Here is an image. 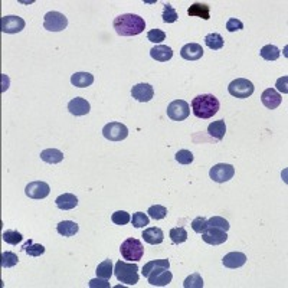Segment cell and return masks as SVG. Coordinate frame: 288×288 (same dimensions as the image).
Returning a JSON list of instances; mask_svg holds the SVG:
<instances>
[{"label":"cell","mask_w":288,"mask_h":288,"mask_svg":"<svg viewBox=\"0 0 288 288\" xmlns=\"http://www.w3.org/2000/svg\"><path fill=\"white\" fill-rule=\"evenodd\" d=\"M169 260H155L143 266V275L149 280L153 287H166L172 283L173 274L169 271Z\"/></svg>","instance_id":"1"},{"label":"cell","mask_w":288,"mask_h":288,"mask_svg":"<svg viewBox=\"0 0 288 288\" xmlns=\"http://www.w3.org/2000/svg\"><path fill=\"white\" fill-rule=\"evenodd\" d=\"M112 26L120 36H135L146 29V22L138 15L124 13L114 19Z\"/></svg>","instance_id":"2"},{"label":"cell","mask_w":288,"mask_h":288,"mask_svg":"<svg viewBox=\"0 0 288 288\" xmlns=\"http://www.w3.org/2000/svg\"><path fill=\"white\" fill-rule=\"evenodd\" d=\"M192 110L198 118L208 120L219 110V100L212 94H202L192 100Z\"/></svg>","instance_id":"3"},{"label":"cell","mask_w":288,"mask_h":288,"mask_svg":"<svg viewBox=\"0 0 288 288\" xmlns=\"http://www.w3.org/2000/svg\"><path fill=\"white\" fill-rule=\"evenodd\" d=\"M114 275L120 283L126 286H135L138 283V266L133 262L120 260L114 265Z\"/></svg>","instance_id":"4"},{"label":"cell","mask_w":288,"mask_h":288,"mask_svg":"<svg viewBox=\"0 0 288 288\" xmlns=\"http://www.w3.org/2000/svg\"><path fill=\"white\" fill-rule=\"evenodd\" d=\"M120 252H121L123 260H126L129 262H137L143 258L144 248H143L141 241H138L135 238H127L120 246Z\"/></svg>","instance_id":"5"},{"label":"cell","mask_w":288,"mask_h":288,"mask_svg":"<svg viewBox=\"0 0 288 288\" xmlns=\"http://www.w3.org/2000/svg\"><path fill=\"white\" fill-rule=\"evenodd\" d=\"M254 84L246 79V78H238V79H234L229 87H228V91L232 97L235 98H248L254 94Z\"/></svg>","instance_id":"6"},{"label":"cell","mask_w":288,"mask_h":288,"mask_svg":"<svg viewBox=\"0 0 288 288\" xmlns=\"http://www.w3.org/2000/svg\"><path fill=\"white\" fill-rule=\"evenodd\" d=\"M68 19L64 13L59 12H48L44 18V27L49 32H61L67 29Z\"/></svg>","instance_id":"7"},{"label":"cell","mask_w":288,"mask_h":288,"mask_svg":"<svg viewBox=\"0 0 288 288\" xmlns=\"http://www.w3.org/2000/svg\"><path fill=\"white\" fill-rule=\"evenodd\" d=\"M103 135L110 140V141H123L127 138L129 135V129L123 124V123H117L112 121L104 126L103 129Z\"/></svg>","instance_id":"8"},{"label":"cell","mask_w":288,"mask_h":288,"mask_svg":"<svg viewBox=\"0 0 288 288\" xmlns=\"http://www.w3.org/2000/svg\"><path fill=\"white\" fill-rule=\"evenodd\" d=\"M190 107L184 100H175L167 105V115L173 121H183L189 117Z\"/></svg>","instance_id":"9"},{"label":"cell","mask_w":288,"mask_h":288,"mask_svg":"<svg viewBox=\"0 0 288 288\" xmlns=\"http://www.w3.org/2000/svg\"><path fill=\"white\" fill-rule=\"evenodd\" d=\"M234 175H235V167L232 164H228V163L215 164L209 172L210 179L216 183H225V182H228V180L234 178Z\"/></svg>","instance_id":"10"},{"label":"cell","mask_w":288,"mask_h":288,"mask_svg":"<svg viewBox=\"0 0 288 288\" xmlns=\"http://www.w3.org/2000/svg\"><path fill=\"white\" fill-rule=\"evenodd\" d=\"M25 193L30 199H45L51 193V187H49L48 183H45L42 180H39V182H30L26 186Z\"/></svg>","instance_id":"11"},{"label":"cell","mask_w":288,"mask_h":288,"mask_svg":"<svg viewBox=\"0 0 288 288\" xmlns=\"http://www.w3.org/2000/svg\"><path fill=\"white\" fill-rule=\"evenodd\" d=\"M26 26V22L19 16L7 15L1 18V32L3 33H19Z\"/></svg>","instance_id":"12"},{"label":"cell","mask_w":288,"mask_h":288,"mask_svg":"<svg viewBox=\"0 0 288 288\" xmlns=\"http://www.w3.org/2000/svg\"><path fill=\"white\" fill-rule=\"evenodd\" d=\"M202 239L209 245H221L226 242L228 234H226V231H222L219 228L208 226V229L202 234Z\"/></svg>","instance_id":"13"},{"label":"cell","mask_w":288,"mask_h":288,"mask_svg":"<svg viewBox=\"0 0 288 288\" xmlns=\"http://www.w3.org/2000/svg\"><path fill=\"white\" fill-rule=\"evenodd\" d=\"M131 95H133V98H135L140 103H149L155 97V89L150 84L141 82V84L134 85L133 89H131Z\"/></svg>","instance_id":"14"},{"label":"cell","mask_w":288,"mask_h":288,"mask_svg":"<svg viewBox=\"0 0 288 288\" xmlns=\"http://www.w3.org/2000/svg\"><path fill=\"white\" fill-rule=\"evenodd\" d=\"M91 110V105L85 98L81 97H75L68 103V111L75 115V117H81V115H87Z\"/></svg>","instance_id":"15"},{"label":"cell","mask_w":288,"mask_h":288,"mask_svg":"<svg viewBox=\"0 0 288 288\" xmlns=\"http://www.w3.org/2000/svg\"><path fill=\"white\" fill-rule=\"evenodd\" d=\"M180 56L186 61H198L203 56V48L199 44H186L180 49Z\"/></svg>","instance_id":"16"},{"label":"cell","mask_w":288,"mask_h":288,"mask_svg":"<svg viewBox=\"0 0 288 288\" xmlns=\"http://www.w3.org/2000/svg\"><path fill=\"white\" fill-rule=\"evenodd\" d=\"M281 101H283L281 95L274 88H266L261 95V103L268 110H275L281 104Z\"/></svg>","instance_id":"17"},{"label":"cell","mask_w":288,"mask_h":288,"mask_svg":"<svg viewBox=\"0 0 288 288\" xmlns=\"http://www.w3.org/2000/svg\"><path fill=\"white\" fill-rule=\"evenodd\" d=\"M245 262H246V255L244 252H229L222 260V264L231 269L241 268L242 265H245Z\"/></svg>","instance_id":"18"},{"label":"cell","mask_w":288,"mask_h":288,"mask_svg":"<svg viewBox=\"0 0 288 288\" xmlns=\"http://www.w3.org/2000/svg\"><path fill=\"white\" fill-rule=\"evenodd\" d=\"M150 56L158 62H167L173 56V49L166 45H156L150 51Z\"/></svg>","instance_id":"19"},{"label":"cell","mask_w":288,"mask_h":288,"mask_svg":"<svg viewBox=\"0 0 288 288\" xmlns=\"http://www.w3.org/2000/svg\"><path fill=\"white\" fill-rule=\"evenodd\" d=\"M55 205L61 210H71L78 206V198L72 193H64L55 199Z\"/></svg>","instance_id":"20"},{"label":"cell","mask_w":288,"mask_h":288,"mask_svg":"<svg viewBox=\"0 0 288 288\" xmlns=\"http://www.w3.org/2000/svg\"><path fill=\"white\" fill-rule=\"evenodd\" d=\"M187 15L195 16V18H202L203 21H209L210 19V7L206 3H193L187 9Z\"/></svg>","instance_id":"21"},{"label":"cell","mask_w":288,"mask_h":288,"mask_svg":"<svg viewBox=\"0 0 288 288\" xmlns=\"http://www.w3.org/2000/svg\"><path fill=\"white\" fill-rule=\"evenodd\" d=\"M143 239L150 245H158L163 242L164 239V234L160 228H147L144 232H143Z\"/></svg>","instance_id":"22"},{"label":"cell","mask_w":288,"mask_h":288,"mask_svg":"<svg viewBox=\"0 0 288 288\" xmlns=\"http://www.w3.org/2000/svg\"><path fill=\"white\" fill-rule=\"evenodd\" d=\"M94 82V75L89 72H75L71 77V84L78 88H85L89 87Z\"/></svg>","instance_id":"23"},{"label":"cell","mask_w":288,"mask_h":288,"mask_svg":"<svg viewBox=\"0 0 288 288\" xmlns=\"http://www.w3.org/2000/svg\"><path fill=\"white\" fill-rule=\"evenodd\" d=\"M41 158L45 163L49 164H58L64 160V153L58 149H46L44 152H41Z\"/></svg>","instance_id":"24"},{"label":"cell","mask_w":288,"mask_h":288,"mask_svg":"<svg viewBox=\"0 0 288 288\" xmlns=\"http://www.w3.org/2000/svg\"><path fill=\"white\" fill-rule=\"evenodd\" d=\"M56 231L62 236H74L79 231V226L72 221H62L56 225Z\"/></svg>","instance_id":"25"},{"label":"cell","mask_w":288,"mask_h":288,"mask_svg":"<svg viewBox=\"0 0 288 288\" xmlns=\"http://www.w3.org/2000/svg\"><path fill=\"white\" fill-rule=\"evenodd\" d=\"M208 133L210 134L212 137H215L216 140H222L225 137L226 133V124L223 120H218V121H213L208 126Z\"/></svg>","instance_id":"26"},{"label":"cell","mask_w":288,"mask_h":288,"mask_svg":"<svg viewBox=\"0 0 288 288\" xmlns=\"http://www.w3.org/2000/svg\"><path fill=\"white\" fill-rule=\"evenodd\" d=\"M22 249L27 254V255H30V257H41V255H44L45 254V246L41 244H33V241L32 239H29V241H26L25 244H23Z\"/></svg>","instance_id":"27"},{"label":"cell","mask_w":288,"mask_h":288,"mask_svg":"<svg viewBox=\"0 0 288 288\" xmlns=\"http://www.w3.org/2000/svg\"><path fill=\"white\" fill-rule=\"evenodd\" d=\"M205 44L209 49L212 51H219L223 48V38H222L219 33H209L205 36Z\"/></svg>","instance_id":"28"},{"label":"cell","mask_w":288,"mask_h":288,"mask_svg":"<svg viewBox=\"0 0 288 288\" xmlns=\"http://www.w3.org/2000/svg\"><path fill=\"white\" fill-rule=\"evenodd\" d=\"M260 55L265 59V61H277L280 58V49L275 45H265L264 48H261Z\"/></svg>","instance_id":"29"},{"label":"cell","mask_w":288,"mask_h":288,"mask_svg":"<svg viewBox=\"0 0 288 288\" xmlns=\"http://www.w3.org/2000/svg\"><path fill=\"white\" fill-rule=\"evenodd\" d=\"M95 272H97V277L108 280L111 275H112V272H114V266H112L111 260H105V261H103L101 264H98Z\"/></svg>","instance_id":"30"},{"label":"cell","mask_w":288,"mask_h":288,"mask_svg":"<svg viewBox=\"0 0 288 288\" xmlns=\"http://www.w3.org/2000/svg\"><path fill=\"white\" fill-rule=\"evenodd\" d=\"M170 239H172V242L173 244H183V242H186V239H187V232H186V229L183 228V226H178V228H173V229H170Z\"/></svg>","instance_id":"31"},{"label":"cell","mask_w":288,"mask_h":288,"mask_svg":"<svg viewBox=\"0 0 288 288\" xmlns=\"http://www.w3.org/2000/svg\"><path fill=\"white\" fill-rule=\"evenodd\" d=\"M178 12L170 3H164L163 7V22L164 23H175L178 21Z\"/></svg>","instance_id":"32"},{"label":"cell","mask_w":288,"mask_h":288,"mask_svg":"<svg viewBox=\"0 0 288 288\" xmlns=\"http://www.w3.org/2000/svg\"><path fill=\"white\" fill-rule=\"evenodd\" d=\"M147 213H149V216H150L152 219H155V221H161V219L166 218L167 209H166L164 206H161V205H155V206H150V208H149Z\"/></svg>","instance_id":"33"},{"label":"cell","mask_w":288,"mask_h":288,"mask_svg":"<svg viewBox=\"0 0 288 288\" xmlns=\"http://www.w3.org/2000/svg\"><path fill=\"white\" fill-rule=\"evenodd\" d=\"M19 262V258L15 252L6 251L1 254V268H12Z\"/></svg>","instance_id":"34"},{"label":"cell","mask_w":288,"mask_h":288,"mask_svg":"<svg viewBox=\"0 0 288 288\" xmlns=\"http://www.w3.org/2000/svg\"><path fill=\"white\" fill-rule=\"evenodd\" d=\"M1 238H3V241L6 244L10 245H18L19 242H22L23 239L22 234L18 232V231H4L3 235H1Z\"/></svg>","instance_id":"35"},{"label":"cell","mask_w":288,"mask_h":288,"mask_svg":"<svg viewBox=\"0 0 288 288\" xmlns=\"http://www.w3.org/2000/svg\"><path fill=\"white\" fill-rule=\"evenodd\" d=\"M203 286L205 284H203V280H202L199 272H195V274L189 275L183 283L184 288H203Z\"/></svg>","instance_id":"36"},{"label":"cell","mask_w":288,"mask_h":288,"mask_svg":"<svg viewBox=\"0 0 288 288\" xmlns=\"http://www.w3.org/2000/svg\"><path fill=\"white\" fill-rule=\"evenodd\" d=\"M111 221L114 222L115 225L123 226V225H127L129 222H131V216L126 210H117L111 215Z\"/></svg>","instance_id":"37"},{"label":"cell","mask_w":288,"mask_h":288,"mask_svg":"<svg viewBox=\"0 0 288 288\" xmlns=\"http://www.w3.org/2000/svg\"><path fill=\"white\" fill-rule=\"evenodd\" d=\"M208 226H212V228H219L222 231H226L229 229V222L226 221L225 218L222 216H213L210 219H208Z\"/></svg>","instance_id":"38"},{"label":"cell","mask_w":288,"mask_h":288,"mask_svg":"<svg viewBox=\"0 0 288 288\" xmlns=\"http://www.w3.org/2000/svg\"><path fill=\"white\" fill-rule=\"evenodd\" d=\"M149 222H150L149 216L146 213H143V212L134 213L133 218H131V223H133L134 228H144V226L149 225Z\"/></svg>","instance_id":"39"},{"label":"cell","mask_w":288,"mask_h":288,"mask_svg":"<svg viewBox=\"0 0 288 288\" xmlns=\"http://www.w3.org/2000/svg\"><path fill=\"white\" fill-rule=\"evenodd\" d=\"M176 161L180 164H190L193 161V153L189 150H179L175 156Z\"/></svg>","instance_id":"40"},{"label":"cell","mask_w":288,"mask_h":288,"mask_svg":"<svg viewBox=\"0 0 288 288\" xmlns=\"http://www.w3.org/2000/svg\"><path fill=\"white\" fill-rule=\"evenodd\" d=\"M147 39L150 42H153V44H160V42H163L166 39V33L163 30H160V29H152L147 33Z\"/></svg>","instance_id":"41"},{"label":"cell","mask_w":288,"mask_h":288,"mask_svg":"<svg viewBox=\"0 0 288 288\" xmlns=\"http://www.w3.org/2000/svg\"><path fill=\"white\" fill-rule=\"evenodd\" d=\"M192 229L196 234H203L208 229V219L203 218V216H199V218L193 219V222H192Z\"/></svg>","instance_id":"42"},{"label":"cell","mask_w":288,"mask_h":288,"mask_svg":"<svg viewBox=\"0 0 288 288\" xmlns=\"http://www.w3.org/2000/svg\"><path fill=\"white\" fill-rule=\"evenodd\" d=\"M242 29H244V23L236 18H231L226 22V30L228 32H236V30H242Z\"/></svg>","instance_id":"43"},{"label":"cell","mask_w":288,"mask_h":288,"mask_svg":"<svg viewBox=\"0 0 288 288\" xmlns=\"http://www.w3.org/2000/svg\"><path fill=\"white\" fill-rule=\"evenodd\" d=\"M89 287L91 288H108L110 287V283L105 280V278H101L100 280V277L98 278H94V280H91L89 281Z\"/></svg>","instance_id":"44"},{"label":"cell","mask_w":288,"mask_h":288,"mask_svg":"<svg viewBox=\"0 0 288 288\" xmlns=\"http://www.w3.org/2000/svg\"><path fill=\"white\" fill-rule=\"evenodd\" d=\"M287 81H288V77H283V78H280V79L277 81V88L280 89L281 92H284V94H287L288 92Z\"/></svg>","instance_id":"45"}]
</instances>
